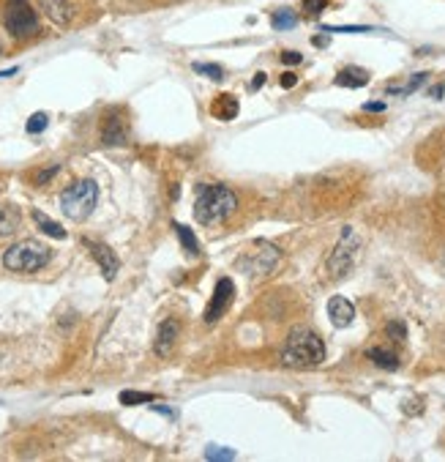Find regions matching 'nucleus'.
I'll return each instance as SVG.
<instances>
[{"label": "nucleus", "mask_w": 445, "mask_h": 462, "mask_svg": "<svg viewBox=\"0 0 445 462\" xmlns=\"http://www.w3.org/2000/svg\"><path fill=\"white\" fill-rule=\"evenodd\" d=\"M85 246L91 249V255H93V260L98 263L101 268V276L107 279V282H112L115 276H118V268H121V260H118V255L107 246V244H101V241H85Z\"/></svg>", "instance_id": "1a4fd4ad"}, {"label": "nucleus", "mask_w": 445, "mask_h": 462, "mask_svg": "<svg viewBox=\"0 0 445 462\" xmlns=\"http://www.w3.org/2000/svg\"><path fill=\"white\" fill-rule=\"evenodd\" d=\"M20 208L17 205H0V238H8L20 230Z\"/></svg>", "instance_id": "dca6fc26"}, {"label": "nucleus", "mask_w": 445, "mask_h": 462, "mask_svg": "<svg viewBox=\"0 0 445 462\" xmlns=\"http://www.w3.org/2000/svg\"><path fill=\"white\" fill-rule=\"evenodd\" d=\"M175 232H178V238H181V244H183V249H186L189 255H199V244H197V238H194V232H191L189 228L175 225Z\"/></svg>", "instance_id": "412c9836"}, {"label": "nucleus", "mask_w": 445, "mask_h": 462, "mask_svg": "<svg viewBox=\"0 0 445 462\" xmlns=\"http://www.w3.org/2000/svg\"><path fill=\"white\" fill-rule=\"evenodd\" d=\"M232 296H235V285H232V279H227V276L219 279L216 288H213L211 304H208V309H205V323H208V326L216 323L224 312H227V306L232 304Z\"/></svg>", "instance_id": "6e6552de"}, {"label": "nucleus", "mask_w": 445, "mask_h": 462, "mask_svg": "<svg viewBox=\"0 0 445 462\" xmlns=\"http://www.w3.org/2000/svg\"><path fill=\"white\" fill-rule=\"evenodd\" d=\"M14 74H17V66L8 68V71H0V80H6V77H14Z\"/></svg>", "instance_id": "f704fd0d"}, {"label": "nucleus", "mask_w": 445, "mask_h": 462, "mask_svg": "<svg viewBox=\"0 0 445 462\" xmlns=\"http://www.w3.org/2000/svg\"><path fill=\"white\" fill-rule=\"evenodd\" d=\"M328 6H331L328 0H303V6H301V8H303L306 14H312V17H317V14H322Z\"/></svg>", "instance_id": "bb28decb"}, {"label": "nucleus", "mask_w": 445, "mask_h": 462, "mask_svg": "<svg viewBox=\"0 0 445 462\" xmlns=\"http://www.w3.org/2000/svg\"><path fill=\"white\" fill-rule=\"evenodd\" d=\"M271 25H273L276 31H289V28H295V25H298V14H295V11H289V8H279V11H273Z\"/></svg>", "instance_id": "aec40b11"}, {"label": "nucleus", "mask_w": 445, "mask_h": 462, "mask_svg": "<svg viewBox=\"0 0 445 462\" xmlns=\"http://www.w3.org/2000/svg\"><path fill=\"white\" fill-rule=\"evenodd\" d=\"M282 362L292 369H315L325 362V345L317 334L306 326H298V329L289 331L285 342V350H282Z\"/></svg>", "instance_id": "f03ea898"}, {"label": "nucleus", "mask_w": 445, "mask_h": 462, "mask_svg": "<svg viewBox=\"0 0 445 462\" xmlns=\"http://www.w3.org/2000/svg\"><path fill=\"white\" fill-rule=\"evenodd\" d=\"M58 170H61V165H50L47 170H41V172H36V186H44L52 175H58Z\"/></svg>", "instance_id": "c85d7f7f"}, {"label": "nucleus", "mask_w": 445, "mask_h": 462, "mask_svg": "<svg viewBox=\"0 0 445 462\" xmlns=\"http://www.w3.org/2000/svg\"><path fill=\"white\" fill-rule=\"evenodd\" d=\"M3 25L14 38H31L33 33H38V17L31 0H6Z\"/></svg>", "instance_id": "423d86ee"}, {"label": "nucleus", "mask_w": 445, "mask_h": 462, "mask_svg": "<svg viewBox=\"0 0 445 462\" xmlns=\"http://www.w3.org/2000/svg\"><path fill=\"white\" fill-rule=\"evenodd\" d=\"M194 71L197 74H205V77H211V80H224V68L216 66V64H194Z\"/></svg>", "instance_id": "b1692460"}, {"label": "nucleus", "mask_w": 445, "mask_h": 462, "mask_svg": "<svg viewBox=\"0 0 445 462\" xmlns=\"http://www.w3.org/2000/svg\"><path fill=\"white\" fill-rule=\"evenodd\" d=\"M126 137H128V129H126L123 115H121L118 110L107 112V118H104V124H101V142H104V145H123Z\"/></svg>", "instance_id": "9d476101"}, {"label": "nucleus", "mask_w": 445, "mask_h": 462, "mask_svg": "<svg viewBox=\"0 0 445 462\" xmlns=\"http://www.w3.org/2000/svg\"><path fill=\"white\" fill-rule=\"evenodd\" d=\"M96 200H98V186L96 181L85 178V181H74L68 189H63L61 195V211L71 222H85L96 208Z\"/></svg>", "instance_id": "20e7f679"}, {"label": "nucleus", "mask_w": 445, "mask_h": 462, "mask_svg": "<svg viewBox=\"0 0 445 462\" xmlns=\"http://www.w3.org/2000/svg\"><path fill=\"white\" fill-rule=\"evenodd\" d=\"M432 96H435V99H440V96H443V85H437V88H432Z\"/></svg>", "instance_id": "c9c22d12"}, {"label": "nucleus", "mask_w": 445, "mask_h": 462, "mask_svg": "<svg viewBox=\"0 0 445 462\" xmlns=\"http://www.w3.org/2000/svg\"><path fill=\"white\" fill-rule=\"evenodd\" d=\"M41 11L55 22V25H68L74 20V3L71 0H38Z\"/></svg>", "instance_id": "ddd939ff"}, {"label": "nucleus", "mask_w": 445, "mask_h": 462, "mask_svg": "<svg viewBox=\"0 0 445 462\" xmlns=\"http://www.w3.org/2000/svg\"><path fill=\"white\" fill-rule=\"evenodd\" d=\"M235 208H238V198L229 186H224V184L199 186L197 200H194V219L205 228L222 225L235 214Z\"/></svg>", "instance_id": "f257e3e1"}, {"label": "nucleus", "mask_w": 445, "mask_h": 462, "mask_svg": "<svg viewBox=\"0 0 445 462\" xmlns=\"http://www.w3.org/2000/svg\"><path fill=\"white\" fill-rule=\"evenodd\" d=\"M358 249H361L358 232L352 230V228H345L339 244H336V249H333L331 258H328V271H331V276H345L352 268V263H355V258H358Z\"/></svg>", "instance_id": "0eeeda50"}, {"label": "nucleus", "mask_w": 445, "mask_h": 462, "mask_svg": "<svg viewBox=\"0 0 445 462\" xmlns=\"http://www.w3.org/2000/svg\"><path fill=\"white\" fill-rule=\"evenodd\" d=\"M211 115L219 118V121H232L238 115V99L232 94H222L216 96L213 104H211Z\"/></svg>", "instance_id": "4468645a"}, {"label": "nucleus", "mask_w": 445, "mask_h": 462, "mask_svg": "<svg viewBox=\"0 0 445 462\" xmlns=\"http://www.w3.org/2000/svg\"><path fill=\"white\" fill-rule=\"evenodd\" d=\"M145 402H156V394H145V392H123L121 394V405H145Z\"/></svg>", "instance_id": "4be33fe9"}, {"label": "nucleus", "mask_w": 445, "mask_h": 462, "mask_svg": "<svg viewBox=\"0 0 445 462\" xmlns=\"http://www.w3.org/2000/svg\"><path fill=\"white\" fill-rule=\"evenodd\" d=\"M385 331H388V336L396 339V342H405V339H407V329H405L402 320H391V323L385 326Z\"/></svg>", "instance_id": "a878e982"}, {"label": "nucleus", "mask_w": 445, "mask_h": 462, "mask_svg": "<svg viewBox=\"0 0 445 462\" xmlns=\"http://www.w3.org/2000/svg\"><path fill=\"white\" fill-rule=\"evenodd\" d=\"M279 82H282V88H292V85L298 82V74H292V71H285Z\"/></svg>", "instance_id": "7c9ffc66"}, {"label": "nucleus", "mask_w": 445, "mask_h": 462, "mask_svg": "<svg viewBox=\"0 0 445 462\" xmlns=\"http://www.w3.org/2000/svg\"><path fill=\"white\" fill-rule=\"evenodd\" d=\"M303 61V55L301 52H295V50H287V52H282V64H287V66H298Z\"/></svg>", "instance_id": "c756f323"}, {"label": "nucleus", "mask_w": 445, "mask_h": 462, "mask_svg": "<svg viewBox=\"0 0 445 462\" xmlns=\"http://www.w3.org/2000/svg\"><path fill=\"white\" fill-rule=\"evenodd\" d=\"M363 110L366 112H382L385 110V101H369V104H363Z\"/></svg>", "instance_id": "2f4dec72"}, {"label": "nucleus", "mask_w": 445, "mask_h": 462, "mask_svg": "<svg viewBox=\"0 0 445 462\" xmlns=\"http://www.w3.org/2000/svg\"><path fill=\"white\" fill-rule=\"evenodd\" d=\"M312 41H315V47H325V44H328V38H325V36H315Z\"/></svg>", "instance_id": "72a5a7b5"}, {"label": "nucleus", "mask_w": 445, "mask_h": 462, "mask_svg": "<svg viewBox=\"0 0 445 462\" xmlns=\"http://www.w3.org/2000/svg\"><path fill=\"white\" fill-rule=\"evenodd\" d=\"M50 258H52V252L41 241L28 238V241H17L14 246H8L3 252V265L14 274H36L50 263Z\"/></svg>", "instance_id": "7ed1b4c3"}, {"label": "nucleus", "mask_w": 445, "mask_h": 462, "mask_svg": "<svg viewBox=\"0 0 445 462\" xmlns=\"http://www.w3.org/2000/svg\"><path fill=\"white\" fill-rule=\"evenodd\" d=\"M262 82H265V74H257V80H252V91H259Z\"/></svg>", "instance_id": "473e14b6"}, {"label": "nucleus", "mask_w": 445, "mask_h": 462, "mask_svg": "<svg viewBox=\"0 0 445 462\" xmlns=\"http://www.w3.org/2000/svg\"><path fill=\"white\" fill-rule=\"evenodd\" d=\"M33 222L38 225V230L47 232V235H52V238H66V230L58 225V222H52L47 214H41V211H33Z\"/></svg>", "instance_id": "6ab92c4d"}, {"label": "nucleus", "mask_w": 445, "mask_h": 462, "mask_svg": "<svg viewBox=\"0 0 445 462\" xmlns=\"http://www.w3.org/2000/svg\"><path fill=\"white\" fill-rule=\"evenodd\" d=\"M178 334H181V323H178L175 318H167V320H161L159 331H156V339H153V350H156V356H161V359H164V356H169V353H172Z\"/></svg>", "instance_id": "9b49d317"}, {"label": "nucleus", "mask_w": 445, "mask_h": 462, "mask_svg": "<svg viewBox=\"0 0 445 462\" xmlns=\"http://www.w3.org/2000/svg\"><path fill=\"white\" fill-rule=\"evenodd\" d=\"M426 77H429L426 71H421V74H413V77H410L405 85H388V88H385V94H391V96H410V94H415V91H418L423 82H426Z\"/></svg>", "instance_id": "a211bd4d"}, {"label": "nucleus", "mask_w": 445, "mask_h": 462, "mask_svg": "<svg viewBox=\"0 0 445 462\" xmlns=\"http://www.w3.org/2000/svg\"><path fill=\"white\" fill-rule=\"evenodd\" d=\"M369 82V71L358 66H347L336 74V85L339 88H363Z\"/></svg>", "instance_id": "2eb2a0df"}, {"label": "nucleus", "mask_w": 445, "mask_h": 462, "mask_svg": "<svg viewBox=\"0 0 445 462\" xmlns=\"http://www.w3.org/2000/svg\"><path fill=\"white\" fill-rule=\"evenodd\" d=\"M282 263V252L273 246V244H268V241H255L241 258H238V271L241 274H246V276H257V279H262V276H271L276 268Z\"/></svg>", "instance_id": "39448f33"}, {"label": "nucleus", "mask_w": 445, "mask_h": 462, "mask_svg": "<svg viewBox=\"0 0 445 462\" xmlns=\"http://www.w3.org/2000/svg\"><path fill=\"white\" fill-rule=\"evenodd\" d=\"M325 33H369L372 28H361V25H342V28H333V25H328V28H322Z\"/></svg>", "instance_id": "cd10ccee"}, {"label": "nucleus", "mask_w": 445, "mask_h": 462, "mask_svg": "<svg viewBox=\"0 0 445 462\" xmlns=\"http://www.w3.org/2000/svg\"><path fill=\"white\" fill-rule=\"evenodd\" d=\"M205 460H235V452L232 449H224V446H208L205 449Z\"/></svg>", "instance_id": "5701e85b"}, {"label": "nucleus", "mask_w": 445, "mask_h": 462, "mask_svg": "<svg viewBox=\"0 0 445 462\" xmlns=\"http://www.w3.org/2000/svg\"><path fill=\"white\" fill-rule=\"evenodd\" d=\"M47 112H36V115H31V121H28V134H41L44 129H47Z\"/></svg>", "instance_id": "393cba45"}, {"label": "nucleus", "mask_w": 445, "mask_h": 462, "mask_svg": "<svg viewBox=\"0 0 445 462\" xmlns=\"http://www.w3.org/2000/svg\"><path fill=\"white\" fill-rule=\"evenodd\" d=\"M328 318H331V323H333L336 329H347L352 323V318H355L352 301H347L345 296H333L328 301Z\"/></svg>", "instance_id": "f8f14e48"}, {"label": "nucleus", "mask_w": 445, "mask_h": 462, "mask_svg": "<svg viewBox=\"0 0 445 462\" xmlns=\"http://www.w3.org/2000/svg\"><path fill=\"white\" fill-rule=\"evenodd\" d=\"M366 359H369V362H375L380 369H388V372L399 369V359H396V353H391V350H385V348H369V350H366Z\"/></svg>", "instance_id": "f3484780"}]
</instances>
